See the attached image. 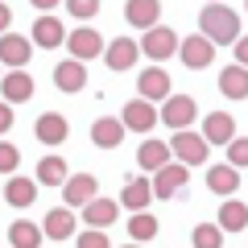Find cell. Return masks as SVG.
<instances>
[{
	"label": "cell",
	"mask_w": 248,
	"mask_h": 248,
	"mask_svg": "<svg viewBox=\"0 0 248 248\" xmlns=\"http://www.w3.org/2000/svg\"><path fill=\"white\" fill-rule=\"evenodd\" d=\"M199 29H203L215 46H236L240 42V17L223 4V0H207V9L199 13Z\"/></svg>",
	"instance_id": "cell-1"
},
{
	"label": "cell",
	"mask_w": 248,
	"mask_h": 248,
	"mask_svg": "<svg viewBox=\"0 0 248 248\" xmlns=\"http://www.w3.org/2000/svg\"><path fill=\"white\" fill-rule=\"evenodd\" d=\"M120 120L128 124V133H141V137H149V133H153V124L161 120V108L153 104V99L137 95V99H128V104L120 108Z\"/></svg>",
	"instance_id": "cell-2"
},
{
	"label": "cell",
	"mask_w": 248,
	"mask_h": 248,
	"mask_svg": "<svg viewBox=\"0 0 248 248\" xmlns=\"http://www.w3.org/2000/svg\"><path fill=\"white\" fill-rule=\"evenodd\" d=\"M170 145H174V157L186 161V166H203V161L211 157V141H207L203 133H190V128H178V133L170 137Z\"/></svg>",
	"instance_id": "cell-3"
},
{
	"label": "cell",
	"mask_w": 248,
	"mask_h": 248,
	"mask_svg": "<svg viewBox=\"0 0 248 248\" xmlns=\"http://www.w3.org/2000/svg\"><path fill=\"white\" fill-rule=\"evenodd\" d=\"M178 33L174 29H166V25H153V29H145V37H141V50H145V58H153V62H166V58H174L178 54Z\"/></svg>",
	"instance_id": "cell-4"
},
{
	"label": "cell",
	"mask_w": 248,
	"mask_h": 248,
	"mask_svg": "<svg viewBox=\"0 0 248 248\" xmlns=\"http://www.w3.org/2000/svg\"><path fill=\"white\" fill-rule=\"evenodd\" d=\"M66 50H71V58H83V62H91V58H99V54L108 50V42L99 37V29H91V25H79V29H71V37H66Z\"/></svg>",
	"instance_id": "cell-5"
},
{
	"label": "cell",
	"mask_w": 248,
	"mask_h": 248,
	"mask_svg": "<svg viewBox=\"0 0 248 248\" xmlns=\"http://www.w3.org/2000/svg\"><path fill=\"white\" fill-rule=\"evenodd\" d=\"M141 54H145L141 42H133V37H116V42H108L104 62H108V71H112V75H120V71H133Z\"/></svg>",
	"instance_id": "cell-6"
},
{
	"label": "cell",
	"mask_w": 248,
	"mask_h": 248,
	"mask_svg": "<svg viewBox=\"0 0 248 248\" xmlns=\"http://www.w3.org/2000/svg\"><path fill=\"white\" fill-rule=\"evenodd\" d=\"M178 58H182V66H190V71H203V66H211V58H215V42H211L207 33L182 37V46H178Z\"/></svg>",
	"instance_id": "cell-7"
},
{
	"label": "cell",
	"mask_w": 248,
	"mask_h": 248,
	"mask_svg": "<svg viewBox=\"0 0 248 248\" xmlns=\"http://www.w3.org/2000/svg\"><path fill=\"white\" fill-rule=\"evenodd\" d=\"M186 170H190V166L178 161V157L170 161V166H161L157 174H153V195H157V199H178V190L186 186Z\"/></svg>",
	"instance_id": "cell-8"
},
{
	"label": "cell",
	"mask_w": 248,
	"mask_h": 248,
	"mask_svg": "<svg viewBox=\"0 0 248 248\" xmlns=\"http://www.w3.org/2000/svg\"><path fill=\"white\" fill-rule=\"evenodd\" d=\"M91 199H99V182L95 174H71L62 186V203L66 207H87Z\"/></svg>",
	"instance_id": "cell-9"
},
{
	"label": "cell",
	"mask_w": 248,
	"mask_h": 248,
	"mask_svg": "<svg viewBox=\"0 0 248 248\" xmlns=\"http://www.w3.org/2000/svg\"><path fill=\"white\" fill-rule=\"evenodd\" d=\"M195 116H199V108H195L190 95H170L166 104H161V124H170L174 133H178V128H190Z\"/></svg>",
	"instance_id": "cell-10"
},
{
	"label": "cell",
	"mask_w": 248,
	"mask_h": 248,
	"mask_svg": "<svg viewBox=\"0 0 248 248\" xmlns=\"http://www.w3.org/2000/svg\"><path fill=\"white\" fill-rule=\"evenodd\" d=\"M137 95H145V99H153V104H166L174 91H170V75L161 71V66H149V71H141L137 75Z\"/></svg>",
	"instance_id": "cell-11"
},
{
	"label": "cell",
	"mask_w": 248,
	"mask_h": 248,
	"mask_svg": "<svg viewBox=\"0 0 248 248\" xmlns=\"http://www.w3.org/2000/svg\"><path fill=\"white\" fill-rule=\"evenodd\" d=\"M83 83H87V62L83 58H66L54 66V87L66 91V95H75V91H83Z\"/></svg>",
	"instance_id": "cell-12"
},
{
	"label": "cell",
	"mask_w": 248,
	"mask_h": 248,
	"mask_svg": "<svg viewBox=\"0 0 248 248\" xmlns=\"http://www.w3.org/2000/svg\"><path fill=\"white\" fill-rule=\"evenodd\" d=\"M33 133H37V141L42 145H62L66 137H71V124H66V116L62 112H42L37 116V124H33Z\"/></svg>",
	"instance_id": "cell-13"
},
{
	"label": "cell",
	"mask_w": 248,
	"mask_h": 248,
	"mask_svg": "<svg viewBox=\"0 0 248 248\" xmlns=\"http://www.w3.org/2000/svg\"><path fill=\"white\" fill-rule=\"evenodd\" d=\"M170 161H174V145H166V141H153V137H145L141 149H137V166L149 170V174H157V170L170 166Z\"/></svg>",
	"instance_id": "cell-14"
},
{
	"label": "cell",
	"mask_w": 248,
	"mask_h": 248,
	"mask_svg": "<svg viewBox=\"0 0 248 248\" xmlns=\"http://www.w3.org/2000/svg\"><path fill=\"white\" fill-rule=\"evenodd\" d=\"M33 46L37 42H29V37H21V33H4L0 37V58H4V66H9V71H21L29 62V54H33Z\"/></svg>",
	"instance_id": "cell-15"
},
{
	"label": "cell",
	"mask_w": 248,
	"mask_h": 248,
	"mask_svg": "<svg viewBox=\"0 0 248 248\" xmlns=\"http://www.w3.org/2000/svg\"><path fill=\"white\" fill-rule=\"evenodd\" d=\"M37 178H21V174H9L4 178V203L9 207H33L37 199Z\"/></svg>",
	"instance_id": "cell-16"
},
{
	"label": "cell",
	"mask_w": 248,
	"mask_h": 248,
	"mask_svg": "<svg viewBox=\"0 0 248 248\" xmlns=\"http://www.w3.org/2000/svg\"><path fill=\"white\" fill-rule=\"evenodd\" d=\"M203 137L211 145H232V141H236V116H232V112L203 116Z\"/></svg>",
	"instance_id": "cell-17"
},
{
	"label": "cell",
	"mask_w": 248,
	"mask_h": 248,
	"mask_svg": "<svg viewBox=\"0 0 248 248\" xmlns=\"http://www.w3.org/2000/svg\"><path fill=\"white\" fill-rule=\"evenodd\" d=\"M124 133H128V124L116 120V116H99V120L91 124V141H95L99 149H120Z\"/></svg>",
	"instance_id": "cell-18"
},
{
	"label": "cell",
	"mask_w": 248,
	"mask_h": 248,
	"mask_svg": "<svg viewBox=\"0 0 248 248\" xmlns=\"http://www.w3.org/2000/svg\"><path fill=\"white\" fill-rule=\"evenodd\" d=\"M42 228H46V236L50 240H71L75 236V207H50L46 211V219H42Z\"/></svg>",
	"instance_id": "cell-19"
},
{
	"label": "cell",
	"mask_w": 248,
	"mask_h": 248,
	"mask_svg": "<svg viewBox=\"0 0 248 248\" xmlns=\"http://www.w3.org/2000/svg\"><path fill=\"white\" fill-rule=\"evenodd\" d=\"M157 17H161V0H128V4H124V21L137 25L141 33L157 25Z\"/></svg>",
	"instance_id": "cell-20"
},
{
	"label": "cell",
	"mask_w": 248,
	"mask_h": 248,
	"mask_svg": "<svg viewBox=\"0 0 248 248\" xmlns=\"http://www.w3.org/2000/svg\"><path fill=\"white\" fill-rule=\"evenodd\" d=\"M66 29H62V21L58 17H50V13H46V17H37V25H33V42L42 46V50H58V46H66Z\"/></svg>",
	"instance_id": "cell-21"
},
{
	"label": "cell",
	"mask_w": 248,
	"mask_h": 248,
	"mask_svg": "<svg viewBox=\"0 0 248 248\" xmlns=\"http://www.w3.org/2000/svg\"><path fill=\"white\" fill-rule=\"evenodd\" d=\"M219 91L228 99H248V66L244 62H232L219 71Z\"/></svg>",
	"instance_id": "cell-22"
},
{
	"label": "cell",
	"mask_w": 248,
	"mask_h": 248,
	"mask_svg": "<svg viewBox=\"0 0 248 248\" xmlns=\"http://www.w3.org/2000/svg\"><path fill=\"white\" fill-rule=\"evenodd\" d=\"M236 186H240V174H236V166H211L207 170V190L211 195H219V199H232L236 195Z\"/></svg>",
	"instance_id": "cell-23"
},
{
	"label": "cell",
	"mask_w": 248,
	"mask_h": 248,
	"mask_svg": "<svg viewBox=\"0 0 248 248\" xmlns=\"http://www.w3.org/2000/svg\"><path fill=\"white\" fill-rule=\"evenodd\" d=\"M149 199H157V195H153V182H145V178H128L120 190V207H128V211H145Z\"/></svg>",
	"instance_id": "cell-24"
},
{
	"label": "cell",
	"mask_w": 248,
	"mask_h": 248,
	"mask_svg": "<svg viewBox=\"0 0 248 248\" xmlns=\"http://www.w3.org/2000/svg\"><path fill=\"white\" fill-rule=\"evenodd\" d=\"M83 223H87V228H108V223H116V199H91V203L83 207Z\"/></svg>",
	"instance_id": "cell-25"
},
{
	"label": "cell",
	"mask_w": 248,
	"mask_h": 248,
	"mask_svg": "<svg viewBox=\"0 0 248 248\" xmlns=\"http://www.w3.org/2000/svg\"><path fill=\"white\" fill-rule=\"evenodd\" d=\"M42 236H46V228H37V223H29V219H17L9 228V244L13 248H42Z\"/></svg>",
	"instance_id": "cell-26"
},
{
	"label": "cell",
	"mask_w": 248,
	"mask_h": 248,
	"mask_svg": "<svg viewBox=\"0 0 248 248\" xmlns=\"http://www.w3.org/2000/svg\"><path fill=\"white\" fill-rule=\"evenodd\" d=\"M33 95V79L25 71H9L4 75V104H25Z\"/></svg>",
	"instance_id": "cell-27"
},
{
	"label": "cell",
	"mask_w": 248,
	"mask_h": 248,
	"mask_svg": "<svg viewBox=\"0 0 248 248\" xmlns=\"http://www.w3.org/2000/svg\"><path fill=\"white\" fill-rule=\"evenodd\" d=\"M215 219L223 223V232H244L248 228V207L240 203V199H223V207H219Z\"/></svg>",
	"instance_id": "cell-28"
},
{
	"label": "cell",
	"mask_w": 248,
	"mask_h": 248,
	"mask_svg": "<svg viewBox=\"0 0 248 248\" xmlns=\"http://www.w3.org/2000/svg\"><path fill=\"white\" fill-rule=\"evenodd\" d=\"M66 178H71V170H66L62 157H42L37 161V182L42 186H66Z\"/></svg>",
	"instance_id": "cell-29"
},
{
	"label": "cell",
	"mask_w": 248,
	"mask_h": 248,
	"mask_svg": "<svg viewBox=\"0 0 248 248\" xmlns=\"http://www.w3.org/2000/svg\"><path fill=\"white\" fill-rule=\"evenodd\" d=\"M128 236H133L137 244L153 240V236H157V215H149V207H145V211H133V215H128Z\"/></svg>",
	"instance_id": "cell-30"
},
{
	"label": "cell",
	"mask_w": 248,
	"mask_h": 248,
	"mask_svg": "<svg viewBox=\"0 0 248 248\" xmlns=\"http://www.w3.org/2000/svg\"><path fill=\"white\" fill-rule=\"evenodd\" d=\"M190 248H223V223H199L195 236H190Z\"/></svg>",
	"instance_id": "cell-31"
},
{
	"label": "cell",
	"mask_w": 248,
	"mask_h": 248,
	"mask_svg": "<svg viewBox=\"0 0 248 248\" xmlns=\"http://www.w3.org/2000/svg\"><path fill=\"white\" fill-rule=\"evenodd\" d=\"M66 13L79 17V25H83V21H91L99 13V0H66Z\"/></svg>",
	"instance_id": "cell-32"
},
{
	"label": "cell",
	"mask_w": 248,
	"mask_h": 248,
	"mask_svg": "<svg viewBox=\"0 0 248 248\" xmlns=\"http://www.w3.org/2000/svg\"><path fill=\"white\" fill-rule=\"evenodd\" d=\"M228 161H232L236 170H244V166H248V137H236V141L228 145Z\"/></svg>",
	"instance_id": "cell-33"
},
{
	"label": "cell",
	"mask_w": 248,
	"mask_h": 248,
	"mask_svg": "<svg viewBox=\"0 0 248 248\" xmlns=\"http://www.w3.org/2000/svg\"><path fill=\"white\" fill-rule=\"evenodd\" d=\"M79 248H112V240L104 236V228H87L79 236Z\"/></svg>",
	"instance_id": "cell-34"
},
{
	"label": "cell",
	"mask_w": 248,
	"mask_h": 248,
	"mask_svg": "<svg viewBox=\"0 0 248 248\" xmlns=\"http://www.w3.org/2000/svg\"><path fill=\"white\" fill-rule=\"evenodd\" d=\"M17 161H21V149L4 141V145H0V170H4V178H9L13 170H17Z\"/></svg>",
	"instance_id": "cell-35"
},
{
	"label": "cell",
	"mask_w": 248,
	"mask_h": 248,
	"mask_svg": "<svg viewBox=\"0 0 248 248\" xmlns=\"http://www.w3.org/2000/svg\"><path fill=\"white\" fill-rule=\"evenodd\" d=\"M29 4H33L37 13H54V9H58V4H66V0H29Z\"/></svg>",
	"instance_id": "cell-36"
},
{
	"label": "cell",
	"mask_w": 248,
	"mask_h": 248,
	"mask_svg": "<svg viewBox=\"0 0 248 248\" xmlns=\"http://www.w3.org/2000/svg\"><path fill=\"white\" fill-rule=\"evenodd\" d=\"M0 128H4V133L13 128V104H4V108H0Z\"/></svg>",
	"instance_id": "cell-37"
},
{
	"label": "cell",
	"mask_w": 248,
	"mask_h": 248,
	"mask_svg": "<svg viewBox=\"0 0 248 248\" xmlns=\"http://www.w3.org/2000/svg\"><path fill=\"white\" fill-rule=\"evenodd\" d=\"M236 62H244V66H248V37H240V42H236Z\"/></svg>",
	"instance_id": "cell-38"
},
{
	"label": "cell",
	"mask_w": 248,
	"mask_h": 248,
	"mask_svg": "<svg viewBox=\"0 0 248 248\" xmlns=\"http://www.w3.org/2000/svg\"><path fill=\"white\" fill-rule=\"evenodd\" d=\"M124 248H137V240H133V244H124Z\"/></svg>",
	"instance_id": "cell-39"
},
{
	"label": "cell",
	"mask_w": 248,
	"mask_h": 248,
	"mask_svg": "<svg viewBox=\"0 0 248 248\" xmlns=\"http://www.w3.org/2000/svg\"><path fill=\"white\" fill-rule=\"evenodd\" d=\"M244 13H248V0H244Z\"/></svg>",
	"instance_id": "cell-40"
},
{
	"label": "cell",
	"mask_w": 248,
	"mask_h": 248,
	"mask_svg": "<svg viewBox=\"0 0 248 248\" xmlns=\"http://www.w3.org/2000/svg\"><path fill=\"white\" fill-rule=\"evenodd\" d=\"M9 248H13V244H9Z\"/></svg>",
	"instance_id": "cell-41"
}]
</instances>
